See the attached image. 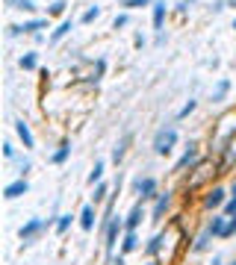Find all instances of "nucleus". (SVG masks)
I'll return each mask as SVG.
<instances>
[{
  "label": "nucleus",
  "instance_id": "nucleus-34",
  "mask_svg": "<svg viewBox=\"0 0 236 265\" xmlns=\"http://www.w3.org/2000/svg\"><path fill=\"white\" fill-rule=\"evenodd\" d=\"M234 30H236V21H234Z\"/></svg>",
  "mask_w": 236,
  "mask_h": 265
},
{
  "label": "nucleus",
  "instance_id": "nucleus-20",
  "mask_svg": "<svg viewBox=\"0 0 236 265\" xmlns=\"http://www.w3.org/2000/svg\"><path fill=\"white\" fill-rule=\"evenodd\" d=\"M228 89H231V83H228V80H222V83L216 86V92H213V100H225V95H228Z\"/></svg>",
  "mask_w": 236,
  "mask_h": 265
},
{
  "label": "nucleus",
  "instance_id": "nucleus-26",
  "mask_svg": "<svg viewBox=\"0 0 236 265\" xmlns=\"http://www.w3.org/2000/svg\"><path fill=\"white\" fill-rule=\"evenodd\" d=\"M21 68L33 71V68H35V53H27V56H21Z\"/></svg>",
  "mask_w": 236,
  "mask_h": 265
},
{
  "label": "nucleus",
  "instance_id": "nucleus-23",
  "mask_svg": "<svg viewBox=\"0 0 236 265\" xmlns=\"http://www.w3.org/2000/svg\"><path fill=\"white\" fill-rule=\"evenodd\" d=\"M160 251H163V236H154L148 245V254H160Z\"/></svg>",
  "mask_w": 236,
  "mask_h": 265
},
{
  "label": "nucleus",
  "instance_id": "nucleus-35",
  "mask_svg": "<svg viewBox=\"0 0 236 265\" xmlns=\"http://www.w3.org/2000/svg\"><path fill=\"white\" fill-rule=\"evenodd\" d=\"M231 265H236V260H234V263H231Z\"/></svg>",
  "mask_w": 236,
  "mask_h": 265
},
{
  "label": "nucleus",
  "instance_id": "nucleus-30",
  "mask_svg": "<svg viewBox=\"0 0 236 265\" xmlns=\"http://www.w3.org/2000/svg\"><path fill=\"white\" fill-rule=\"evenodd\" d=\"M192 109H195V100H189V103H186V106H183V109L177 112V118H186V115H189Z\"/></svg>",
  "mask_w": 236,
  "mask_h": 265
},
{
  "label": "nucleus",
  "instance_id": "nucleus-3",
  "mask_svg": "<svg viewBox=\"0 0 236 265\" xmlns=\"http://www.w3.org/2000/svg\"><path fill=\"white\" fill-rule=\"evenodd\" d=\"M133 189H136V195H142V198H154V192H157V180H154V177H136Z\"/></svg>",
  "mask_w": 236,
  "mask_h": 265
},
{
  "label": "nucleus",
  "instance_id": "nucleus-13",
  "mask_svg": "<svg viewBox=\"0 0 236 265\" xmlns=\"http://www.w3.org/2000/svg\"><path fill=\"white\" fill-rule=\"evenodd\" d=\"M225 227H228V215H219V218H213V224L207 230L213 233V236H225Z\"/></svg>",
  "mask_w": 236,
  "mask_h": 265
},
{
  "label": "nucleus",
  "instance_id": "nucleus-25",
  "mask_svg": "<svg viewBox=\"0 0 236 265\" xmlns=\"http://www.w3.org/2000/svg\"><path fill=\"white\" fill-rule=\"evenodd\" d=\"M71 227V215H59V221H56V233H65Z\"/></svg>",
  "mask_w": 236,
  "mask_h": 265
},
{
  "label": "nucleus",
  "instance_id": "nucleus-21",
  "mask_svg": "<svg viewBox=\"0 0 236 265\" xmlns=\"http://www.w3.org/2000/svg\"><path fill=\"white\" fill-rule=\"evenodd\" d=\"M210 239H213V233H210V230H204V233H201V239L195 242V248H192V251H204V248L210 245Z\"/></svg>",
  "mask_w": 236,
  "mask_h": 265
},
{
  "label": "nucleus",
  "instance_id": "nucleus-29",
  "mask_svg": "<svg viewBox=\"0 0 236 265\" xmlns=\"http://www.w3.org/2000/svg\"><path fill=\"white\" fill-rule=\"evenodd\" d=\"M98 15H101V9H98V6H95V9H89V12H86V15H83V21H86V24H92V21H95V18H98Z\"/></svg>",
  "mask_w": 236,
  "mask_h": 265
},
{
  "label": "nucleus",
  "instance_id": "nucleus-6",
  "mask_svg": "<svg viewBox=\"0 0 236 265\" xmlns=\"http://www.w3.org/2000/svg\"><path fill=\"white\" fill-rule=\"evenodd\" d=\"M118 230H121V221L118 218H112L109 221V227H106V257L115 251V242H118Z\"/></svg>",
  "mask_w": 236,
  "mask_h": 265
},
{
  "label": "nucleus",
  "instance_id": "nucleus-4",
  "mask_svg": "<svg viewBox=\"0 0 236 265\" xmlns=\"http://www.w3.org/2000/svg\"><path fill=\"white\" fill-rule=\"evenodd\" d=\"M27 192H30V183L21 177V180L9 183V186L3 189V198H6V200H15V198H21V195H27Z\"/></svg>",
  "mask_w": 236,
  "mask_h": 265
},
{
  "label": "nucleus",
  "instance_id": "nucleus-37",
  "mask_svg": "<svg viewBox=\"0 0 236 265\" xmlns=\"http://www.w3.org/2000/svg\"><path fill=\"white\" fill-rule=\"evenodd\" d=\"M151 265H157V263H151Z\"/></svg>",
  "mask_w": 236,
  "mask_h": 265
},
{
  "label": "nucleus",
  "instance_id": "nucleus-31",
  "mask_svg": "<svg viewBox=\"0 0 236 265\" xmlns=\"http://www.w3.org/2000/svg\"><path fill=\"white\" fill-rule=\"evenodd\" d=\"M103 198H106V186H98L95 189V203H101Z\"/></svg>",
  "mask_w": 236,
  "mask_h": 265
},
{
  "label": "nucleus",
  "instance_id": "nucleus-1",
  "mask_svg": "<svg viewBox=\"0 0 236 265\" xmlns=\"http://www.w3.org/2000/svg\"><path fill=\"white\" fill-rule=\"evenodd\" d=\"M174 141H177V130L166 124V127H160L157 135H154V153H160V156H166L171 147H174Z\"/></svg>",
  "mask_w": 236,
  "mask_h": 265
},
{
  "label": "nucleus",
  "instance_id": "nucleus-8",
  "mask_svg": "<svg viewBox=\"0 0 236 265\" xmlns=\"http://www.w3.org/2000/svg\"><path fill=\"white\" fill-rule=\"evenodd\" d=\"M225 203V189H213L207 198H204V206L207 209H216V206H222Z\"/></svg>",
  "mask_w": 236,
  "mask_h": 265
},
{
  "label": "nucleus",
  "instance_id": "nucleus-32",
  "mask_svg": "<svg viewBox=\"0 0 236 265\" xmlns=\"http://www.w3.org/2000/svg\"><path fill=\"white\" fill-rule=\"evenodd\" d=\"M225 212H228V215H236V195L231 200H228V206H225Z\"/></svg>",
  "mask_w": 236,
  "mask_h": 265
},
{
  "label": "nucleus",
  "instance_id": "nucleus-24",
  "mask_svg": "<svg viewBox=\"0 0 236 265\" xmlns=\"http://www.w3.org/2000/svg\"><path fill=\"white\" fill-rule=\"evenodd\" d=\"M103 177V162H95V171H92V174H89V183H92V186H95V183H98V180H101Z\"/></svg>",
  "mask_w": 236,
  "mask_h": 265
},
{
  "label": "nucleus",
  "instance_id": "nucleus-33",
  "mask_svg": "<svg viewBox=\"0 0 236 265\" xmlns=\"http://www.w3.org/2000/svg\"><path fill=\"white\" fill-rule=\"evenodd\" d=\"M3 153H6V159H12L15 156V147L12 144H3Z\"/></svg>",
  "mask_w": 236,
  "mask_h": 265
},
{
  "label": "nucleus",
  "instance_id": "nucleus-11",
  "mask_svg": "<svg viewBox=\"0 0 236 265\" xmlns=\"http://www.w3.org/2000/svg\"><path fill=\"white\" fill-rule=\"evenodd\" d=\"M139 221H142V203H136L133 209H130V215H127L124 227H127V230H136V227H139Z\"/></svg>",
  "mask_w": 236,
  "mask_h": 265
},
{
  "label": "nucleus",
  "instance_id": "nucleus-36",
  "mask_svg": "<svg viewBox=\"0 0 236 265\" xmlns=\"http://www.w3.org/2000/svg\"><path fill=\"white\" fill-rule=\"evenodd\" d=\"M234 195H236V189H234Z\"/></svg>",
  "mask_w": 236,
  "mask_h": 265
},
{
  "label": "nucleus",
  "instance_id": "nucleus-28",
  "mask_svg": "<svg viewBox=\"0 0 236 265\" xmlns=\"http://www.w3.org/2000/svg\"><path fill=\"white\" fill-rule=\"evenodd\" d=\"M65 12V0H56L53 6H50V15H62Z\"/></svg>",
  "mask_w": 236,
  "mask_h": 265
},
{
  "label": "nucleus",
  "instance_id": "nucleus-9",
  "mask_svg": "<svg viewBox=\"0 0 236 265\" xmlns=\"http://www.w3.org/2000/svg\"><path fill=\"white\" fill-rule=\"evenodd\" d=\"M15 132H18V138L24 141V147H33V144H35V141H33V132H30V127H27L24 121H18V124H15Z\"/></svg>",
  "mask_w": 236,
  "mask_h": 265
},
{
  "label": "nucleus",
  "instance_id": "nucleus-2",
  "mask_svg": "<svg viewBox=\"0 0 236 265\" xmlns=\"http://www.w3.org/2000/svg\"><path fill=\"white\" fill-rule=\"evenodd\" d=\"M41 230H47V221H44V218H30V221L21 227L18 236H21V242H24V245H30V242H35V236H38Z\"/></svg>",
  "mask_w": 236,
  "mask_h": 265
},
{
  "label": "nucleus",
  "instance_id": "nucleus-19",
  "mask_svg": "<svg viewBox=\"0 0 236 265\" xmlns=\"http://www.w3.org/2000/svg\"><path fill=\"white\" fill-rule=\"evenodd\" d=\"M6 3H9L12 9H24V12H33V9H35L33 0H6Z\"/></svg>",
  "mask_w": 236,
  "mask_h": 265
},
{
  "label": "nucleus",
  "instance_id": "nucleus-7",
  "mask_svg": "<svg viewBox=\"0 0 236 265\" xmlns=\"http://www.w3.org/2000/svg\"><path fill=\"white\" fill-rule=\"evenodd\" d=\"M41 27H47V21H41V18H35L30 24H24V27H9V33L18 35V33H35V30H41Z\"/></svg>",
  "mask_w": 236,
  "mask_h": 265
},
{
  "label": "nucleus",
  "instance_id": "nucleus-14",
  "mask_svg": "<svg viewBox=\"0 0 236 265\" xmlns=\"http://www.w3.org/2000/svg\"><path fill=\"white\" fill-rule=\"evenodd\" d=\"M166 21V3H154V30H163Z\"/></svg>",
  "mask_w": 236,
  "mask_h": 265
},
{
  "label": "nucleus",
  "instance_id": "nucleus-5",
  "mask_svg": "<svg viewBox=\"0 0 236 265\" xmlns=\"http://www.w3.org/2000/svg\"><path fill=\"white\" fill-rule=\"evenodd\" d=\"M195 162H198V147H195V144H189V150H186V153H183V156L174 162V171L180 174V171H186V168L195 165Z\"/></svg>",
  "mask_w": 236,
  "mask_h": 265
},
{
  "label": "nucleus",
  "instance_id": "nucleus-15",
  "mask_svg": "<svg viewBox=\"0 0 236 265\" xmlns=\"http://www.w3.org/2000/svg\"><path fill=\"white\" fill-rule=\"evenodd\" d=\"M68 153H71V144H68V141H62V144H59V150L50 156V162H53V165H62V162L68 159Z\"/></svg>",
  "mask_w": 236,
  "mask_h": 265
},
{
  "label": "nucleus",
  "instance_id": "nucleus-17",
  "mask_svg": "<svg viewBox=\"0 0 236 265\" xmlns=\"http://www.w3.org/2000/svg\"><path fill=\"white\" fill-rule=\"evenodd\" d=\"M127 144H130V135H124V138H121V141L112 147V159H115V162H121V159H124V150H127Z\"/></svg>",
  "mask_w": 236,
  "mask_h": 265
},
{
  "label": "nucleus",
  "instance_id": "nucleus-10",
  "mask_svg": "<svg viewBox=\"0 0 236 265\" xmlns=\"http://www.w3.org/2000/svg\"><path fill=\"white\" fill-rule=\"evenodd\" d=\"M80 224H83V230H92V227H95V206H83Z\"/></svg>",
  "mask_w": 236,
  "mask_h": 265
},
{
  "label": "nucleus",
  "instance_id": "nucleus-16",
  "mask_svg": "<svg viewBox=\"0 0 236 265\" xmlns=\"http://www.w3.org/2000/svg\"><path fill=\"white\" fill-rule=\"evenodd\" d=\"M169 203H171L169 192H166V195H160V198H157V206H154V218H163V212L169 209Z\"/></svg>",
  "mask_w": 236,
  "mask_h": 265
},
{
  "label": "nucleus",
  "instance_id": "nucleus-22",
  "mask_svg": "<svg viewBox=\"0 0 236 265\" xmlns=\"http://www.w3.org/2000/svg\"><path fill=\"white\" fill-rule=\"evenodd\" d=\"M127 9H145V6H154V0H124Z\"/></svg>",
  "mask_w": 236,
  "mask_h": 265
},
{
  "label": "nucleus",
  "instance_id": "nucleus-12",
  "mask_svg": "<svg viewBox=\"0 0 236 265\" xmlns=\"http://www.w3.org/2000/svg\"><path fill=\"white\" fill-rule=\"evenodd\" d=\"M71 30H74V21L68 18V21H62V24H59V30H53V35H50V41L56 44V41H59V38H65V35L71 33Z\"/></svg>",
  "mask_w": 236,
  "mask_h": 265
},
{
  "label": "nucleus",
  "instance_id": "nucleus-18",
  "mask_svg": "<svg viewBox=\"0 0 236 265\" xmlns=\"http://www.w3.org/2000/svg\"><path fill=\"white\" fill-rule=\"evenodd\" d=\"M136 248H139V239H136L133 230H127V236H124V254H133Z\"/></svg>",
  "mask_w": 236,
  "mask_h": 265
},
{
  "label": "nucleus",
  "instance_id": "nucleus-27",
  "mask_svg": "<svg viewBox=\"0 0 236 265\" xmlns=\"http://www.w3.org/2000/svg\"><path fill=\"white\" fill-rule=\"evenodd\" d=\"M236 233V215H228V227H225V236H234Z\"/></svg>",
  "mask_w": 236,
  "mask_h": 265
}]
</instances>
